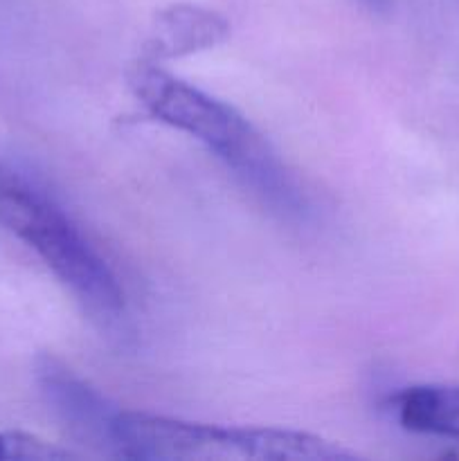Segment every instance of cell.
I'll return each mask as SVG.
<instances>
[{
	"instance_id": "cell-2",
	"label": "cell",
	"mask_w": 459,
	"mask_h": 461,
	"mask_svg": "<svg viewBox=\"0 0 459 461\" xmlns=\"http://www.w3.org/2000/svg\"><path fill=\"white\" fill-rule=\"evenodd\" d=\"M0 228L30 248L102 329L124 320L120 279L70 216L16 169L0 160Z\"/></svg>"
},
{
	"instance_id": "cell-8",
	"label": "cell",
	"mask_w": 459,
	"mask_h": 461,
	"mask_svg": "<svg viewBox=\"0 0 459 461\" xmlns=\"http://www.w3.org/2000/svg\"><path fill=\"white\" fill-rule=\"evenodd\" d=\"M363 5H367L369 9H382L387 5V0H360Z\"/></svg>"
},
{
	"instance_id": "cell-3",
	"label": "cell",
	"mask_w": 459,
	"mask_h": 461,
	"mask_svg": "<svg viewBox=\"0 0 459 461\" xmlns=\"http://www.w3.org/2000/svg\"><path fill=\"white\" fill-rule=\"evenodd\" d=\"M120 459L140 461H346L356 453L333 441L284 428H223L120 410Z\"/></svg>"
},
{
	"instance_id": "cell-7",
	"label": "cell",
	"mask_w": 459,
	"mask_h": 461,
	"mask_svg": "<svg viewBox=\"0 0 459 461\" xmlns=\"http://www.w3.org/2000/svg\"><path fill=\"white\" fill-rule=\"evenodd\" d=\"M75 455L27 432H4V461H63Z\"/></svg>"
},
{
	"instance_id": "cell-4",
	"label": "cell",
	"mask_w": 459,
	"mask_h": 461,
	"mask_svg": "<svg viewBox=\"0 0 459 461\" xmlns=\"http://www.w3.org/2000/svg\"><path fill=\"white\" fill-rule=\"evenodd\" d=\"M34 381L40 396L68 437L106 457H117L115 426L120 408L76 376L66 363L43 354L34 363Z\"/></svg>"
},
{
	"instance_id": "cell-1",
	"label": "cell",
	"mask_w": 459,
	"mask_h": 461,
	"mask_svg": "<svg viewBox=\"0 0 459 461\" xmlns=\"http://www.w3.org/2000/svg\"><path fill=\"white\" fill-rule=\"evenodd\" d=\"M126 84L153 120L201 142L264 205L286 219L306 214L304 194L279 153L237 108L178 79L147 57L130 63Z\"/></svg>"
},
{
	"instance_id": "cell-9",
	"label": "cell",
	"mask_w": 459,
	"mask_h": 461,
	"mask_svg": "<svg viewBox=\"0 0 459 461\" xmlns=\"http://www.w3.org/2000/svg\"><path fill=\"white\" fill-rule=\"evenodd\" d=\"M0 461H4V432H0Z\"/></svg>"
},
{
	"instance_id": "cell-6",
	"label": "cell",
	"mask_w": 459,
	"mask_h": 461,
	"mask_svg": "<svg viewBox=\"0 0 459 461\" xmlns=\"http://www.w3.org/2000/svg\"><path fill=\"white\" fill-rule=\"evenodd\" d=\"M390 410L403 430L459 444V385L403 387L390 396Z\"/></svg>"
},
{
	"instance_id": "cell-5",
	"label": "cell",
	"mask_w": 459,
	"mask_h": 461,
	"mask_svg": "<svg viewBox=\"0 0 459 461\" xmlns=\"http://www.w3.org/2000/svg\"><path fill=\"white\" fill-rule=\"evenodd\" d=\"M228 34L230 23L220 14L198 5H171L153 18L142 57L158 63L189 57L223 43Z\"/></svg>"
}]
</instances>
